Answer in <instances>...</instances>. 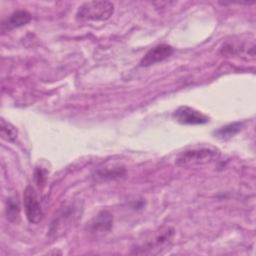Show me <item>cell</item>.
Instances as JSON below:
<instances>
[{"label":"cell","instance_id":"obj_1","mask_svg":"<svg viewBox=\"0 0 256 256\" xmlns=\"http://www.w3.org/2000/svg\"><path fill=\"white\" fill-rule=\"evenodd\" d=\"M175 231L170 226H163L137 242L131 250L137 255H157L164 252L172 244Z\"/></svg>","mask_w":256,"mask_h":256},{"label":"cell","instance_id":"obj_2","mask_svg":"<svg viewBox=\"0 0 256 256\" xmlns=\"http://www.w3.org/2000/svg\"><path fill=\"white\" fill-rule=\"evenodd\" d=\"M114 12V5L109 1H89L83 3L76 12L79 21H104Z\"/></svg>","mask_w":256,"mask_h":256},{"label":"cell","instance_id":"obj_3","mask_svg":"<svg viewBox=\"0 0 256 256\" xmlns=\"http://www.w3.org/2000/svg\"><path fill=\"white\" fill-rule=\"evenodd\" d=\"M219 151L212 147H196L181 152L175 163L180 167L196 166L214 161L219 157Z\"/></svg>","mask_w":256,"mask_h":256},{"label":"cell","instance_id":"obj_4","mask_svg":"<svg viewBox=\"0 0 256 256\" xmlns=\"http://www.w3.org/2000/svg\"><path fill=\"white\" fill-rule=\"evenodd\" d=\"M23 203L28 221L30 223H39L43 218V212L39 204L37 194L32 186H27L24 190Z\"/></svg>","mask_w":256,"mask_h":256},{"label":"cell","instance_id":"obj_5","mask_svg":"<svg viewBox=\"0 0 256 256\" xmlns=\"http://www.w3.org/2000/svg\"><path fill=\"white\" fill-rule=\"evenodd\" d=\"M76 215H77V209L73 205L63 208L60 211L59 215L55 217V219L51 223V227L49 230L50 235L57 237L63 234L70 227Z\"/></svg>","mask_w":256,"mask_h":256},{"label":"cell","instance_id":"obj_6","mask_svg":"<svg viewBox=\"0 0 256 256\" xmlns=\"http://www.w3.org/2000/svg\"><path fill=\"white\" fill-rule=\"evenodd\" d=\"M173 117L176 119L177 122L185 125H199L205 124L209 121L208 116L188 106L179 107L173 113Z\"/></svg>","mask_w":256,"mask_h":256},{"label":"cell","instance_id":"obj_7","mask_svg":"<svg viewBox=\"0 0 256 256\" xmlns=\"http://www.w3.org/2000/svg\"><path fill=\"white\" fill-rule=\"evenodd\" d=\"M174 49L167 44H160L153 48H151L141 59L140 66L142 67H148L155 63L161 62L168 57H170L173 53Z\"/></svg>","mask_w":256,"mask_h":256},{"label":"cell","instance_id":"obj_8","mask_svg":"<svg viewBox=\"0 0 256 256\" xmlns=\"http://www.w3.org/2000/svg\"><path fill=\"white\" fill-rule=\"evenodd\" d=\"M113 226V216L109 211L103 210L99 212L88 224V230L91 233H106Z\"/></svg>","mask_w":256,"mask_h":256},{"label":"cell","instance_id":"obj_9","mask_svg":"<svg viewBox=\"0 0 256 256\" xmlns=\"http://www.w3.org/2000/svg\"><path fill=\"white\" fill-rule=\"evenodd\" d=\"M31 20V15L27 11L18 10L10 15V17L2 24L3 28L6 30H12L26 25Z\"/></svg>","mask_w":256,"mask_h":256},{"label":"cell","instance_id":"obj_10","mask_svg":"<svg viewBox=\"0 0 256 256\" xmlns=\"http://www.w3.org/2000/svg\"><path fill=\"white\" fill-rule=\"evenodd\" d=\"M242 128V123L240 122H234V123H230L227 124L221 128H219L218 130H216L214 132V135L222 140H227L232 138L234 135H236Z\"/></svg>","mask_w":256,"mask_h":256},{"label":"cell","instance_id":"obj_11","mask_svg":"<svg viewBox=\"0 0 256 256\" xmlns=\"http://www.w3.org/2000/svg\"><path fill=\"white\" fill-rule=\"evenodd\" d=\"M1 137L2 139L8 141V142H13L16 140L18 136V131L15 126H13L11 123L5 121L3 118L1 119Z\"/></svg>","mask_w":256,"mask_h":256},{"label":"cell","instance_id":"obj_12","mask_svg":"<svg viewBox=\"0 0 256 256\" xmlns=\"http://www.w3.org/2000/svg\"><path fill=\"white\" fill-rule=\"evenodd\" d=\"M7 218L10 221H16L17 218H19V205L18 202L14 199L10 198L7 202Z\"/></svg>","mask_w":256,"mask_h":256},{"label":"cell","instance_id":"obj_13","mask_svg":"<svg viewBox=\"0 0 256 256\" xmlns=\"http://www.w3.org/2000/svg\"><path fill=\"white\" fill-rule=\"evenodd\" d=\"M125 174V169L124 168H120V167H117V168H113V170H109V169H105V170H99L97 175L101 178H119V177H122L123 175Z\"/></svg>","mask_w":256,"mask_h":256}]
</instances>
